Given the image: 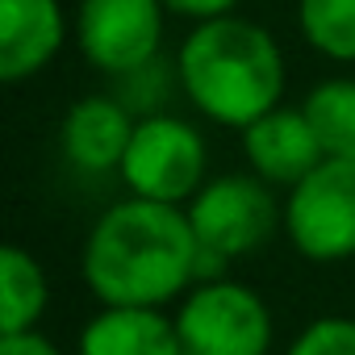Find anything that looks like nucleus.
Segmentation results:
<instances>
[{
	"label": "nucleus",
	"mask_w": 355,
	"mask_h": 355,
	"mask_svg": "<svg viewBox=\"0 0 355 355\" xmlns=\"http://www.w3.org/2000/svg\"><path fill=\"white\" fill-rule=\"evenodd\" d=\"M80 276L101 305H167L201 280V243L184 205L117 201L88 230Z\"/></svg>",
	"instance_id": "f257e3e1"
},
{
	"label": "nucleus",
	"mask_w": 355,
	"mask_h": 355,
	"mask_svg": "<svg viewBox=\"0 0 355 355\" xmlns=\"http://www.w3.org/2000/svg\"><path fill=\"white\" fill-rule=\"evenodd\" d=\"M175 76L201 117L247 130L284 96V51L272 30L230 13L193 26L175 55Z\"/></svg>",
	"instance_id": "f03ea898"
},
{
	"label": "nucleus",
	"mask_w": 355,
	"mask_h": 355,
	"mask_svg": "<svg viewBox=\"0 0 355 355\" xmlns=\"http://www.w3.org/2000/svg\"><path fill=\"white\" fill-rule=\"evenodd\" d=\"M201 243V280H214L230 259L259 251L276 226H284V205H276L272 184L259 175H218L184 205Z\"/></svg>",
	"instance_id": "7ed1b4c3"
},
{
	"label": "nucleus",
	"mask_w": 355,
	"mask_h": 355,
	"mask_svg": "<svg viewBox=\"0 0 355 355\" xmlns=\"http://www.w3.org/2000/svg\"><path fill=\"white\" fill-rule=\"evenodd\" d=\"M205 138L197 125L171 113H150L134 125L125 159L117 167L130 197L163 201V205H189L205 189Z\"/></svg>",
	"instance_id": "20e7f679"
},
{
	"label": "nucleus",
	"mask_w": 355,
	"mask_h": 355,
	"mask_svg": "<svg viewBox=\"0 0 355 355\" xmlns=\"http://www.w3.org/2000/svg\"><path fill=\"white\" fill-rule=\"evenodd\" d=\"M284 239L309 263H343L355 255V159H322L288 189Z\"/></svg>",
	"instance_id": "39448f33"
},
{
	"label": "nucleus",
	"mask_w": 355,
	"mask_h": 355,
	"mask_svg": "<svg viewBox=\"0 0 355 355\" xmlns=\"http://www.w3.org/2000/svg\"><path fill=\"white\" fill-rule=\"evenodd\" d=\"M175 334L184 355H268L272 313L255 288L214 276L180 301Z\"/></svg>",
	"instance_id": "423d86ee"
},
{
	"label": "nucleus",
	"mask_w": 355,
	"mask_h": 355,
	"mask_svg": "<svg viewBox=\"0 0 355 355\" xmlns=\"http://www.w3.org/2000/svg\"><path fill=\"white\" fill-rule=\"evenodd\" d=\"M163 17V0H80V55L105 76H138L159 55Z\"/></svg>",
	"instance_id": "0eeeda50"
},
{
	"label": "nucleus",
	"mask_w": 355,
	"mask_h": 355,
	"mask_svg": "<svg viewBox=\"0 0 355 355\" xmlns=\"http://www.w3.org/2000/svg\"><path fill=\"white\" fill-rule=\"evenodd\" d=\"M67 42L59 0H0V80L26 84L42 76Z\"/></svg>",
	"instance_id": "6e6552de"
},
{
	"label": "nucleus",
	"mask_w": 355,
	"mask_h": 355,
	"mask_svg": "<svg viewBox=\"0 0 355 355\" xmlns=\"http://www.w3.org/2000/svg\"><path fill=\"white\" fill-rule=\"evenodd\" d=\"M243 155L259 180L284 189H293L301 175H309L326 159L309 117L301 109H280V105L243 130Z\"/></svg>",
	"instance_id": "1a4fd4ad"
},
{
	"label": "nucleus",
	"mask_w": 355,
	"mask_h": 355,
	"mask_svg": "<svg viewBox=\"0 0 355 355\" xmlns=\"http://www.w3.org/2000/svg\"><path fill=\"white\" fill-rule=\"evenodd\" d=\"M134 117L113 96H80L59 125V146L80 171H117L134 138Z\"/></svg>",
	"instance_id": "9d476101"
},
{
	"label": "nucleus",
	"mask_w": 355,
	"mask_h": 355,
	"mask_svg": "<svg viewBox=\"0 0 355 355\" xmlns=\"http://www.w3.org/2000/svg\"><path fill=\"white\" fill-rule=\"evenodd\" d=\"M76 355H184L175 318L159 305H105L80 330Z\"/></svg>",
	"instance_id": "9b49d317"
},
{
	"label": "nucleus",
	"mask_w": 355,
	"mask_h": 355,
	"mask_svg": "<svg viewBox=\"0 0 355 355\" xmlns=\"http://www.w3.org/2000/svg\"><path fill=\"white\" fill-rule=\"evenodd\" d=\"M51 305V280L46 268L26 247L0 251V334H21L42 322Z\"/></svg>",
	"instance_id": "f8f14e48"
},
{
	"label": "nucleus",
	"mask_w": 355,
	"mask_h": 355,
	"mask_svg": "<svg viewBox=\"0 0 355 355\" xmlns=\"http://www.w3.org/2000/svg\"><path fill=\"white\" fill-rule=\"evenodd\" d=\"M301 113L330 159H355V80H322L301 101Z\"/></svg>",
	"instance_id": "ddd939ff"
},
{
	"label": "nucleus",
	"mask_w": 355,
	"mask_h": 355,
	"mask_svg": "<svg viewBox=\"0 0 355 355\" xmlns=\"http://www.w3.org/2000/svg\"><path fill=\"white\" fill-rule=\"evenodd\" d=\"M297 26L318 55L355 63V0H301Z\"/></svg>",
	"instance_id": "4468645a"
},
{
	"label": "nucleus",
	"mask_w": 355,
	"mask_h": 355,
	"mask_svg": "<svg viewBox=\"0 0 355 355\" xmlns=\"http://www.w3.org/2000/svg\"><path fill=\"white\" fill-rule=\"evenodd\" d=\"M284 355H355V318H313Z\"/></svg>",
	"instance_id": "2eb2a0df"
},
{
	"label": "nucleus",
	"mask_w": 355,
	"mask_h": 355,
	"mask_svg": "<svg viewBox=\"0 0 355 355\" xmlns=\"http://www.w3.org/2000/svg\"><path fill=\"white\" fill-rule=\"evenodd\" d=\"M239 0H163V9L171 17H189V21H214V17H230Z\"/></svg>",
	"instance_id": "dca6fc26"
},
{
	"label": "nucleus",
	"mask_w": 355,
	"mask_h": 355,
	"mask_svg": "<svg viewBox=\"0 0 355 355\" xmlns=\"http://www.w3.org/2000/svg\"><path fill=\"white\" fill-rule=\"evenodd\" d=\"M0 355H63V351L38 330H21V334H0Z\"/></svg>",
	"instance_id": "f3484780"
}]
</instances>
